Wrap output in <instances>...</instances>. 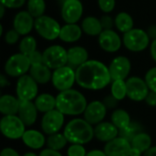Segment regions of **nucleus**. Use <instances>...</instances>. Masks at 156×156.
Masks as SVG:
<instances>
[{
  "label": "nucleus",
  "mask_w": 156,
  "mask_h": 156,
  "mask_svg": "<svg viewBox=\"0 0 156 156\" xmlns=\"http://www.w3.org/2000/svg\"><path fill=\"white\" fill-rule=\"evenodd\" d=\"M75 71L76 82L86 90H102L112 80L109 67L99 60L89 59L78 67Z\"/></svg>",
  "instance_id": "1"
},
{
  "label": "nucleus",
  "mask_w": 156,
  "mask_h": 156,
  "mask_svg": "<svg viewBox=\"0 0 156 156\" xmlns=\"http://www.w3.org/2000/svg\"><path fill=\"white\" fill-rule=\"evenodd\" d=\"M86 98L80 91L69 89L60 91L56 97V109L64 115H80L87 107Z\"/></svg>",
  "instance_id": "2"
},
{
  "label": "nucleus",
  "mask_w": 156,
  "mask_h": 156,
  "mask_svg": "<svg viewBox=\"0 0 156 156\" xmlns=\"http://www.w3.org/2000/svg\"><path fill=\"white\" fill-rule=\"evenodd\" d=\"M65 137L70 144H85L90 143L94 134V128L85 119H73L69 122L64 129Z\"/></svg>",
  "instance_id": "3"
},
{
  "label": "nucleus",
  "mask_w": 156,
  "mask_h": 156,
  "mask_svg": "<svg viewBox=\"0 0 156 156\" xmlns=\"http://www.w3.org/2000/svg\"><path fill=\"white\" fill-rule=\"evenodd\" d=\"M150 39L151 38L145 30L142 28H133L123 34L122 43L128 50L133 52H141L148 48Z\"/></svg>",
  "instance_id": "4"
},
{
  "label": "nucleus",
  "mask_w": 156,
  "mask_h": 156,
  "mask_svg": "<svg viewBox=\"0 0 156 156\" xmlns=\"http://www.w3.org/2000/svg\"><path fill=\"white\" fill-rule=\"evenodd\" d=\"M34 28L42 38L47 40H55L59 37L61 27L53 17L43 15L35 18Z\"/></svg>",
  "instance_id": "5"
},
{
  "label": "nucleus",
  "mask_w": 156,
  "mask_h": 156,
  "mask_svg": "<svg viewBox=\"0 0 156 156\" xmlns=\"http://www.w3.org/2000/svg\"><path fill=\"white\" fill-rule=\"evenodd\" d=\"M0 129L5 137L16 140L23 137L26 132V125L18 116L5 115L0 122Z\"/></svg>",
  "instance_id": "6"
},
{
  "label": "nucleus",
  "mask_w": 156,
  "mask_h": 156,
  "mask_svg": "<svg viewBox=\"0 0 156 156\" xmlns=\"http://www.w3.org/2000/svg\"><path fill=\"white\" fill-rule=\"evenodd\" d=\"M42 53L43 63L50 69H57L68 65V50L59 45H52Z\"/></svg>",
  "instance_id": "7"
},
{
  "label": "nucleus",
  "mask_w": 156,
  "mask_h": 156,
  "mask_svg": "<svg viewBox=\"0 0 156 156\" xmlns=\"http://www.w3.org/2000/svg\"><path fill=\"white\" fill-rule=\"evenodd\" d=\"M31 63L27 55L16 53L12 55L5 64V73L10 77H21L29 71Z\"/></svg>",
  "instance_id": "8"
},
{
  "label": "nucleus",
  "mask_w": 156,
  "mask_h": 156,
  "mask_svg": "<svg viewBox=\"0 0 156 156\" xmlns=\"http://www.w3.org/2000/svg\"><path fill=\"white\" fill-rule=\"evenodd\" d=\"M51 81L53 86L59 91L69 90L76 82V71L69 65L54 69Z\"/></svg>",
  "instance_id": "9"
},
{
  "label": "nucleus",
  "mask_w": 156,
  "mask_h": 156,
  "mask_svg": "<svg viewBox=\"0 0 156 156\" xmlns=\"http://www.w3.org/2000/svg\"><path fill=\"white\" fill-rule=\"evenodd\" d=\"M37 82L27 74L18 78L16 82V96L19 101H33L37 96L38 87Z\"/></svg>",
  "instance_id": "10"
},
{
  "label": "nucleus",
  "mask_w": 156,
  "mask_h": 156,
  "mask_svg": "<svg viewBox=\"0 0 156 156\" xmlns=\"http://www.w3.org/2000/svg\"><path fill=\"white\" fill-rule=\"evenodd\" d=\"M127 97L134 101H144L150 89L145 81L139 77H131L126 80Z\"/></svg>",
  "instance_id": "11"
},
{
  "label": "nucleus",
  "mask_w": 156,
  "mask_h": 156,
  "mask_svg": "<svg viewBox=\"0 0 156 156\" xmlns=\"http://www.w3.org/2000/svg\"><path fill=\"white\" fill-rule=\"evenodd\" d=\"M64 124V114L57 109L44 114L41 121L42 131L48 135L58 133Z\"/></svg>",
  "instance_id": "12"
},
{
  "label": "nucleus",
  "mask_w": 156,
  "mask_h": 156,
  "mask_svg": "<svg viewBox=\"0 0 156 156\" xmlns=\"http://www.w3.org/2000/svg\"><path fill=\"white\" fill-rule=\"evenodd\" d=\"M82 14L83 5L80 0H66L61 5V16L67 24H77Z\"/></svg>",
  "instance_id": "13"
},
{
  "label": "nucleus",
  "mask_w": 156,
  "mask_h": 156,
  "mask_svg": "<svg viewBox=\"0 0 156 156\" xmlns=\"http://www.w3.org/2000/svg\"><path fill=\"white\" fill-rule=\"evenodd\" d=\"M131 69V61L124 56H118L114 58L109 66V70L112 80H125L130 74Z\"/></svg>",
  "instance_id": "14"
},
{
  "label": "nucleus",
  "mask_w": 156,
  "mask_h": 156,
  "mask_svg": "<svg viewBox=\"0 0 156 156\" xmlns=\"http://www.w3.org/2000/svg\"><path fill=\"white\" fill-rule=\"evenodd\" d=\"M98 37V42L101 48L106 52L114 53L118 51L122 47V40L118 33L113 29L102 30V32Z\"/></svg>",
  "instance_id": "15"
},
{
  "label": "nucleus",
  "mask_w": 156,
  "mask_h": 156,
  "mask_svg": "<svg viewBox=\"0 0 156 156\" xmlns=\"http://www.w3.org/2000/svg\"><path fill=\"white\" fill-rule=\"evenodd\" d=\"M132 144L121 136L108 142L104 146L107 156H130Z\"/></svg>",
  "instance_id": "16"
},
{
  "label": "nucleus",
  "mask_w": 156,
  "mask_h": 156,
  "mask_svg": "<svg viewBox=\"0 0 156 156\" xmlns=\"http://www.w3.org/2000/svg\"><path fill=\"white\" fill-rule=\"evenodd\" d=\"M107 108L102 101H94L89 103L84 112V119L91 125L99 124L105 118Z\"/></svg>",
  "instance_id": "17"
},
{
  "label": "nucleus",
  "mask_w": 156,
  "mask_h": 156,
  "mask_svg": "<svg viewBox=\"0 0 156 156\" xmlns=\"http://www.w3.org/2000/svg\"><path fill=\"white\" fill-rule=\"evenodd\" d=\"M35 26V17L27 10L18 12L13 20V27L20 35L27 36Z\"/></svg>",
  "instance_id": "18"
},
{
  "label": "nucleus",
  "mask_w": 156,
  "mask_h": 156,
  "mask_svg": "<svg viewBox=\"0 0 156 156\" xmlns=\"http://www.w3.org/2000/svg\"><path fill=\"white\" fill-rule=\"evenodd\" d=\"M17 114L26 126L33 125L37 117V109L35 102H32V101H20Z\"/></svg>",
  "instance_id": "19"
},
{
  "label": "nucleus",
  "mask_w": 156,
  "mask_h": 156,
  "mask_svg": "<svg viewBox=\"0 0 156 156\" xmlns=\"http://www.w3.org/2000/svg\"><path fill=\"white\" fill-rule=\"evenodd\" d=\"M95 137L101 141L108 143L119 136V129L109 122H101L94 128Z\"/></svg>",
  "instance_id": "20"
},
{
  "label": "nucleus",
  "mask_w": 156,
  "mask_h": 156,
  "mask_svg": "<svg viewBox=\"0 0 156 156\" xmlns=\"http://www.w3.org/2000/svg\"><path fill=\"white\" fill-rule=\"evenodd\" d=\"M89 60L87 49L80 46H75L68 49V65L71 68H78Z\"/></svg>",
  "instance_id": "21"
},
{
  "label": "nucleus",
  "mask_w": 156,
  "mask_h": 156,
  "mask_svg": "<svg viewBox=\"0 0 156 156\" xmlns=\"http://www.w3.org/2000/svg\"><path fill=\"white\" fill-rule=\"evenodd\" d=\"M82 28L78 24H67L61 27L59 39L63 42L73 43L80 39L82 36Z\"/></svg>",
  "instance_id": "22"
},
{
  "label": "nucleus",
  "mask_w": 156,
  "mask_h": 156,
  "mask_svg": "<svg viewBox=\"0 0 156 156\" xmlns=\"http://www.w3.org/2000/svg\"><path fill=\"white\" fill-rule=\"evenodd\" d=\"M29 75L38 84H46L49 82L52 79L51 69L44 63L31 65V68L29 69Z\"/></svg>",
  "instance_id": "23"
},
{
  "label": "nucleus",
  "mask_w": 156,
  "mask_h": 156,
  "mask_svg": "<svg viewBox=\"0 0 156 156\" xmlns=\"http://www.w3.org/2000/svg\"><path fill=\"white\" fill-rule=\"evenodd\" d=\"M22 141L27 147L35 150L41 149L46 143V139L43 133L36 130L26 131L22 137Z\"/></svg>",
  "instance_id": "24"
},
{
  "label": "nucleus",
  "mask_w": 156,
  "mask_h": 156,
  "mask_svg": "<svg viewBox=\"0 0 156 156\" xmlns=\"http://www.w3.org/2000/svg\"><path fill=\"white\" fill-rule=\"evenodd\" d=\"M19 99L5 94L0 98V112L3 115H16L19 109Z\"/></svg>",
  "instance_id": "25"
},
{
  "label": "nucleus",
  "mask_w": 156,
  "mask_h": 156,
  "mask_svg": "<svg viewBox=\"0 0 156 156\" xmlns=\"http://www.w3.org/2000/svg\"><path fill=\"white\" fill-rule=\"evenodd\" d=\"M81 28L85 34H87L89 36H92V37L99 36L103 30L101 20L99 18H97L95 16H87L82 20Z\"/></svg>",
  "instance_id": "26"
},
{
  "label": "nucleus",
  "mask_w": 156,
  "mask_h": 156,
  "mask_svg": "<svg viewBox=\"0 0 156 156\" xmlns=\"http://www.w3.org/2000/svg\"><path fill=\"white\" fill-rule=\"evenodd\" d=\"M35 105L38 112L46 113L56 109V98L48 93L40 94L35 99Z\"/></svg>",
  "instance_id": "27"
},
{
  "label": "nucleus",
  "mask_w": 156,
  "mask_h": 156,
  "mask_svg": "<svg viewBox=\"0 0 156 156\" xmlns=\"http://www.w3.org/2000/svg\"><path fill=\"white\" fill-rule=\"evenodd\" d=\"M114 23L116 28L123 34L133 28V18L126 12H120L117 14L114 18Z\"/></svg>",
  "instance_id": "28"
},
{
  "label": "nucleus",
  "mask_w": 156,
  "mask_h": 156,
  "mask_svg": "<svg viewBox=\"0 0 156 156\" xmlns=\"http://www.w3.org/2000/svg\"><path fill=\"white\" fill-rule=\"evenodd\" d=\"M112 122L120 130L128 126L132 122V121L129 113L126 111L122 109H118L115 110L112 114Z\"/></svg>",
  "instance_id": "29"
},
{
  "label": "nucleus",
  "mask_w": 156,
  "mask_h": 156,
  "mask_svg": "<svg viewBox=\"0 0 156 156\" xmlns=\"http://www.w3.org/2000/svg\"><path fill=\"white\" fill-rule=\"evenodd\" d=\"M131 144H132V147L138 149L139 151H141L144 154L149 148L152 147L151 146L152 145V139H151L149 134L143 132V133H140L139 134H137L133 139Z\"/></svg>",
  "instance_id": "30"
},
{
  "label": "nucleus",
  "mask_w": 156,
  "mask_h": 156,
  "mask_svg": "<svg viewBox=\"0 0 156 156\" xmlns=\"http://www.w3.org/2000/svg\"><path fill=\"white\" fill-rule=\"evenodd\" d=\"M140 133H143V127L141 126V124L135 122H132L125 128L119 130V136L126 139L127 141L131 143L133 139Z\"/></svg>",
  "instance_id": "31"
},
{
  "label": "nucleus",
  "mask_w": 156,
  "mask_h": 156,
  "mask_svg": "<svg viewBox=\"0 0 156 156\" xmlns=\"http://www.w3.org/2000/svg\"><path fill=\"white\" fill-rule=\"evenodd\" d=\"M19 52L29 56L31 53L37 50V40L32 36H25L19 42L18 45Z\"/></svg>",
  "instance_id": "32"
},
{
  "label": "nucleus",
  "mask_w": 156,
  "mask_h": 156,
  "mask_svg": "<svg viewBox=\"0 0 156 156\" xmlns=\"http://www.w3.org/2000/svg\"><path fill=\"white\" fill-rule=\"evenodd\" d=\"M67 144H68V140L65 137V135L58 133L49 135L47 140L48 147L50 149L56 150V151H59V150L63 149Z\"/></svg>",
  "instance_id": "33"
},
{
  "label": "nucleus",
  "mask_w": 156,
  "mask_h": 156,
  "mask_svg": "<svg viewBox=\"0 0 156 156\" xmlns=\"http://www.w3.org/2000/svg\"><path fill=\"white\" fill-rule=\"evenodd\" d=\"M45 10H46L45 0H27V11L35 18L43 16Z\"/></svg>",
  "instance_id": "34"
},
{
  "label": "nucleus",
  "mask_w": 156,
  "mask_h": 156,
  "mask_svg": "<svg viewBox=\"0 0 156 156\" xmlns=\"http://www.w3.org/2000/svg\"><path fill=\"white\" fill-rule=\"evenodd\" d=\"M111 90L112 95L114 96L118 101L123 100L127 96L126 80H112Z\"/></svg>",
  "instance_id": "35"
},
{
  "label": "nucleus",
  "mask_w": 156,
  "mask_h": 156,
  "mask_svg": "<svg viewBox=\"0 0 156 156\" xmlns=\"http://www.w3.org/2000/svg\"><path fill=\"white\" fill-rule=\"evenodd\" d=\"M144 80H145L150 90L156 92V67L150 69L146 72Z\"/></svg>",
  "instance_id": "36"
},
{
  "label": "nucleus",
  "mask_w": 156,
  "mask_h": 156,
  "mask_svg": "<svg viewBox=\"0 0 156 156\" xmlns=\"http://www.w3.org/2000/svg\"><path fill=\"white\" fill-rule=\"evenodd\" d=\"M68 156H86L87 153L82 144H72L68 149Z\"/></svg>",
  "instance_id": "37"
},
{
  "label": "nucleus",
  "mask_w": 156,
  "mask_h": 156,
  "mask_svg": "<svg viewBox=\"0 0 156 156\" xmlns=\"http://www.w3.org/2000/svg\"><path fill=\"white\" fill-rule=\"evenodd\" d=\"M98 5L100 9L105 13V14H109L112 11H113L115 5H116V1L115 0H98Z\"/></svg>",
  "instance_id": "38"
},
{
  "label": "nucleus",
  "mask_w": 156,
  "mask_h": 156,
  "mask_svg": "<svg viewBox=\"0 0 156 156\" xmlns=\"http://www.w3.org/2000/svg\"><path fill=\"white\" fill-rule=\"evenodd\" d=\"M21 35L16 29H10L5 34V42L8 45H14L19 40V37Z\"/></svg>",
  "instance_id": "39"
},
{
  "label": "nucleus",
  "mask_w": 156,
  "mask_h": 156,
  "mask_svg": "<svg viewBox=\"0 0 156 156\" xmlns=\"http://www.w3.org/2000/svg\"><path fill=\"white\" fill-rule=\"evenodd\" d=\"M27 0H0L1 5H5L6 8L16 9L21 7Z\"/></svg>",
  "instance_id": "40"
},
{
  "label": "nucleus",
  "mask_w": 156,
  "mask_h": 156,
  "mask_svg": "<svg viewBox=\"0 0 156 156\" xmlns=\"http://www.w3.org/2000/svg\"><path fill=\"white\" fill-rule=\"evenodd\" d=\"M100 20H101V26H102L103 30L112 29V27L115 26L114 19H112V17L110 16L109 15H104V16H102L100 18Z\"/></svg>",
  "instance_id": "41"
},
{
  "label": "nucleus",
  "mask_w": 156,
  "mask_h": 156,
  "mask_svg": "<svg viewBox=\"0 0 156 156\" xmlns=\"http://www.w3.org/2000/svg\"><path fill=\"white\" fill-rule=\"evenodd\" d=\"M31 65H37V64H41L43 63V53L36 50L33 53H31L29 56H27Z\"/></svg>",
  "instance_id": "42"
},
{
  "label": "nucleus",
  "mask_w": 156,
  "mask_h": 156,
  "mask_svg": "<svg viewBox=\"0 0 156 156\" xmlns=\"http://www.w3.org/2000/svg\"><path fill=\"white\" fill-rule=\"evenodd\" d=\"M118 101H118L114 96L109 95V96L105 97V99L103 100L102 102L104 103V105L106 106L107 109H113V108H115V107L117 106Z\"/></svg>",
  "instance_id": "43"
},
{
  "label": "nucleus",
  "mask_w": 156,
  "mask_h": 156,
  "mask_svg": "<svg viewBox=\"0 0 156 156\" xmlns=\"http://www.w3.org/2000/svg\"><path fill=\"white\" fill-rule=\"evenodd\" d=\"M145 102L152 107H155L156 106V92L155 91H152L150 90L147 97L145 98Z\"/></svg>",
  "instance_id": "44"
},
{
  "label": "nucleus",
  "mask_w": 156,
  "mask_h": 156,
  "mask_svg": "<svg viewBox=\"0 0 156 156\" xmlns=\"http://www.w3.org/2000/svg\"><path fill=\"white\" fill-rule=\"evenodd\" d=\"M38 156H62V155H61V154H60L58 151H56V150H53V149L48 148V149H45V150L41 151Z\"/></svg>",
  "instance_id": "45"
},
{
  "label": "nucleus",
  "mask_w": 156,
  "mask_h": 156,
  "mask_svg": "<svg viewBox=\"0 0 156 156\" xmlns=\"http://www.w3.org/2000/svg\"><path fill=\"white\" fill-rule=\"evenodd\" d=\"M0 156H20L18 153L12 148H5L2 150Z\"/></svg>",
  "instance_id": "46"
},
{
  "label": "nucleus",
  "mask_w": 156,
  "mask_h": 156,
  "mask_svg": "<svg viewBox=\"0 0 156 156\" xmlns=\"http://www.w3.org/2000/svg\"><path fill=\"white\" fill-rule=\"evenodd\" d=\"M147 34L151 39H156V25H152L147 29Z\"/></svg>",
  "instance_id": "47"
},
{
  "label": "nucleus",
  "mask_w": 156,
  "mask_h": 156,
  "mask_svg": "<svg viewBox=\"0 0 156 156\" xmlns=\"http://www.w3.org/2000/svg\"><path fill=\"white\" fill-rule=\"evenodd\" d=\"M150 53L152 58L156 62V39H154L150 45Z\"/></svg>",
  "instance_id": "48"
},
{
  "label": "nucleus",
  "mask_w": 156,
  "mask_h": 156,
  "mask_svg": "<svg viewBox=\"0 0 156 156\" xmlns=\"http://www.w3.org/2000/svg\"><path fill=\"white\" fill-rule=\"evenodd\" d=\"M86 156H107L104 151H101V150H92L90 151Z\"/></svg>",
  "instance_id": "49"
},
{
  "label": "nucleus",
  "mask_w": 156,
  "mask_h": 156,
  "mask_svg": "<svg viewBox=\"0 0 156 156\" xmlns=\"http://www.w3.org/2000/svg\"><path fill=\"white\" fill-rule=\"evenodd\" d=\"M143 156H156V146L149 148L146 152L144 153Z\"/></svg>",
  "instance_id": "50"
},
{
  "label": "nucleus",
  "mask_w": 156,
  "mask_h": 156,
  "mask_svg": "<svg viewBox=\"0 0 156 156\" xmlns=\"http://www.w3.org/2000/svg\"><path fill=\"white\" fill-rule=\"evenodd\" d=\"M0 85H1L2 88H4L5 86L9 85V82H8L7 79H6L4 75H1V76H0Z\"/></svg>",
  "instance_id": "51"
},
{
  "label": "nucleus",
  "mask_w": 156,
  "mask_h": 156,
  "mask_svg": "<svg viewBox=\"0 0 156 156\" xmlns=\"http://www.w3.org/2000/svg\"><path fill=\"white\" fill-rule=\"evenodd\" d=\"M142 154L143 153L141 151H139L138 149L132 147V150H131V153H130V156H141Z\"/></svg>",
  "instance_id": "52"
},
{
  "label": "nucleus",
  "mask_w": 156,
  "mask_h": 156,
  "mask_svg": "<svg viewBox=\"0 0 156 156\" xmlns=\"http://www.w3.org/2000/svg\"><path fill=\"white\" fill-rule=\"evenodd\" d=\"M6 7L5 6V5H0V10H1V13H0V18H3V16H4V15H5V9Z\"/></svg>",
  "instance_id": "53"
},
{
  "label": "nucleus",
  "mask_w": 156,
  "mask_h": 156,
  "mask_svg": "<svg viewBox=\"0 0 156 156\" xmlns=\"http://www.w3.org/2000/svg\"><path fill=\"white\" fill-rule=\"evenodd\" d=\"M23 156H37V154H35L34 153H27V154H25Z\"/></svg>",
  "instance_id": "54"
}]
</instances>
